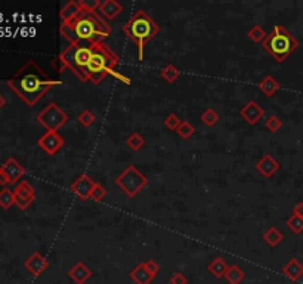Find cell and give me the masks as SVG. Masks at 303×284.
<instances>
[{
  "label": "cell",
  "mask_w": 303,
  "mask_h": 284,
  "mask_svg": "<svg viewBox=\"0 0 303 284\" xmlns=\"http://www.w3.org/2000/svg\"><path fill=\"white\" fill-rule=\"evenodd\" d=\"M247 36L250 37V40L254 43H262L265 39H266V31L263 30V27H261V26H253L251 29L248 30L247 31Z\"/></svg>",
  "instance_id": "28"
},
{
  "label": "cell",
  "mask_w": 303,
  "mask_h": 284,
  "mask_svg": "<svg viewBox=\"0 0 303 284\" xmlns=\"http://www.w3.org/2000/svg\"><path fill=\"white\" fill-rule=\"evenodd\" d=\"M92 49H94V55L86 68L87 77L115 68V65L119 64V55L112 52V49L108 44H105L104 42L97 43V44H92Z\"/></svg>",
  "instance_id": "5"
},
{
  "label": "cell",
  "mask_w": 303,
  "mask_h": 284,
  "mask_svg": "<svg viewBox=\"0 0 303 284\" xmlns=\"http://www.w3.org/2000/svg\"><path fill=\"white\" fill-rule=\"evenodd\" d=\"M176 132H178V135H179L182 139H188V138H191L194 133H195V128H194L190 122H185L183 120Z\"/></svg>",
  "instance_id": "33"
},
{
  "label": "cell",
  "mask_w": 303,
  "mask_h": 284,
  "mask_svg": "<svg viewBox=\"0 0 303 284\" xmlns=\"http://www.w3.org/2000/svg\"><path fill=\"white\" fill-rule=\"evenodd\" d=\"M37 144H39V147H40L46 154L54 156V154H56L65 145V139L58 132L46 130V133L37 141Z\"/></svg>",
  "instance_id": "9"
},
{
  "label": "cell",
  "mask_w": 303,
  "mask_h": 284,
  "mask_svg": "<svg viewBox=\"0 0 303 284\" xmlns=\"http://www.w3.org/2000/svg\"><path fill=\"white\" fill-rule=\"evenodd\" d=\"M259 90L262 92L265 97H274L276 92L279 90V82L276 80L274 76H265L262 80H261V83H259Z\"/></svg>",
  "instance_id": "20"
},
{
  "label": "cell",
  "mask_w": 303,
  "mask_h": 284,
  "mask_svg": "<svg viewBox=\"0 0 303 284\" xmlns=\"http://www.w3.org/2000/svg\"><path fill=\"white\" fill-rule=\"evenodd\" d=\"M61 85L59 80L49 79L46 73L34 61H28L27 64L19 68L14 76L8 80V86L16 92V95L33 107L43 95H46L52 87Z\"/></svg>",
  "instance_id": "1"
},
{
  "label": "cell",
  "mask_w": 303,
  "mask_h": 284,
  "mask_svg": "<svg viewBox=\"0 0 303 284\" xmlns=\"http://www.w3.org/2000/svg\"><path fill=\"white\" fill-rule=\"evenodd\" d=\"M95 114L92 113L90 110H83L82 113L79 114V123L84 126V128H90L95 123Z\"/></svg>",
  "instance_id": "31"
},
{
  "label": "cell",
  "mask_w": 303,
  "mask_h": 284,
  "mask_svg": "<svg viewBox=\"0 0 303 284\" xmlns=\"http://www.w3.org/2000/svg\"><path fill=\"white\" fill-rule=\"evenodd\" d=\"M0 169L3 171V173L6 175V179H8V184H16L24 175H26V169H24V166L19 163V161H16L14 157H9L2 166H0Z\"/></svg>",
  "instance_id": "11"
},
{
  "label": "cell",
  "mask_w": 303,
  "mask_h": 284,
  "mask_svg": "<svg viewBox=\"0 0 303 284\" xmlns=\"http://www.w3.org/2000/svg\"><path fill=\"white\" fill-rule=\"evenodd\" d=\"M283 274L291 281H299L303 277V264L299 259L291 257L289 262L283 267Z\"/></svg>",
  "instance_id": "18"
},
{
  "label": "cell",
  "mask_w": 303,
  "mask_h": 284,
  "mask_svg": "<svg viewBox=\"0 0 303 284\" xmlns=\"http://www.w3.org/2000/svg\"><path fill=\"white\" fill-rule=\"evenodd\" d=\"M293 213L299 215V216H303V203H297L294 207H293Z\"/></svg>",
  "instance_id": "38"
},
{
  "label": "cell",
  "mask_w": 303,
  "mask_h": 284,
  "mask_svg": "<svg viewBox=\"0 0 303 284\" xmlns=\"http://www.w3.org/2000/svg\"><path fill=\"white\" fill-rule=\"evenodd\" d=\"M61 34L67 39L69 44H80V42H87L89 46L101 43L111 34V27L95 12L83 14L76 21L69 24H61Z\"/></svg>",
  "instance_id": "2"
},
{
  "label": "cell",
  "mask_w": 303,
  "mask_h": 284,
  "mask_svg": "<svg viewBox=\"0 0 303 284\" xmlns=\"http://www.w3.org/2000/svg\"><path fill=\"white\" fill-rule=\"evenodd\" d=\"M144 264H145L147 270L150 271L151 274H154L155 277H157V274H158L160 270H161V267H160V265L157 264V261H154V259H148V261H145Z\"/></svg>",
  "instance_id": "36"
},
{
  "label": "cell",
  "mask_w": 303,
  "mask_h": 284,
  "mask_svg": "<svg viewBox=\"0 0 303 284\" xmlns=\"http://www.w3.org/2000/svg\"><path fill=\"white\" fill-rule=\"evenodd\" d=\"M24 267H26V270H27L33 277H40L41 274L49 268V262H48V259L43 255H40L39 252H34V253H31L30 257L24 262Z\"/></svg>",
  "instance_id": "12"
},
{
  "label": "cell",
  "mask_w": 303,
  "mask_h": 284,
  "mask_svg": "<svg viewBox=\"0 0 303 284\" xmlns=\"http://www.w3.org/2000/svg\"><path fill=\"white\" fill-rule=\"evenodd\" d=\"M124 34L138 44V59H144V49L158 33L160 26L144 9H139L122 29Z\"/></svg>",
  "instance_id": "3"
},
{
  "label": "cell",
  "mask_w": 303,
  "mask_h": 284,
  "mask_svg": "<svg viewBox=\"0 0 303 284\" xmlns=\"http://www.w3.org/2000/svg\"><path fill=\"white\" fill-rule=\"evenodd\" d=\"M265 128L268 129L269 132H272V133H276V132H279V129L283 128V120L278 115H271V117L266 119Z\"/></svg>",
  "instance_id": "30"
},
{
  "label": "cell",
  "mask_w": 303,
  "mask_h": 284,
  "mask_svg": "<svg viewBox=\"0 0 303 284\" xmlns=\"http://www.w3.org/2000/svg\"><path fill=\"white\" fill-rule=\"evenodd\" d=\"M127 147L130 148V150H133V151H139L144 145H145V139H144V136H141L138 132H133L129 138H127Z\"/></svg>",
  "instance_id": "29"
},
{
  "label": "cell",
  "mask_w": 303,
  "mask_h": 284,
  "mask_svg": "<svg viewBox=\"0 0 303 284\" xmlns=\"http://www.w3.org/2000/svg\"><path fill=\"white\" fill-rule=\"evenodd\" d=\"M5 105H6V100H5V98H3V95L0 93V110H2Z\"/></svg>",
  "instance_id": "40"
},
{
  "label": "cell",
  "mask_w": 303,
  "mask_h": 284,
  "mask_svg": "<svg viewBox=\"0 0 303 284\" xmlns=\"http://www.w3.org/2000/svg\"><path fill=\"white\" fill-rule=\"evenodd\" d=\"M115 185L123 191L124 194L130 199H133L136 194H139L147 185H148V178L139 171L135 164H129L117 178H115Z\"/></svg>",
  "instance_id": "6"
},
{
  "label": "cell",
  "mask_w": 303,
  "mask_h": 284,
  "mask_svg": "<svg viewBox=\"0 0 303 284\" xmlns=\"http://www.w3.org/2000/svg\"><path fill=\"white\" fill-rule=\"evenodd\" d=\"M108 76H112L114 79H117L120 83H123V85L126 86H130L132 85V80H130V77H127V76H124V74H120L119 71H115V70H107L105 71Z\"/></svg>",
  "instance_id": "35"
},
{
  "label": "cell",
  "mask_w": 303,
  "mask_h": 284,
  "mask_svg": "<svg viewBox=\"0 0 303 284\" xmlns=\"http://www.w3.org/2000/svg\"><path fill=\"white\" fill-rule=\"evenodd\" d=\"M15 204V194L9 188H3L0 191V207L8 210Z\"/></svg>",
  "instance_id": "26"
},
{
  "label": "cell",
  "mask_w": 303,
  "mask_h": 284,
  "mask_svg": "<svg viewBox=\"0 0 303 284\" xmlns=\"http://www.w3.org/2000/svg\"><path fill=\"white\" fill-rule=\"evenodd\" d=\"M229 268V265L226 264V261H223L222 257H215L208 265H207V271L213 275V277H216V278H223L225 277V274H226V271Z\"/></svg>",
  "instance_id": "21"
},
{
  "label": "cell",
  "mask_w": 303,
  "mask_h": 284,
  "mask_svg": "<svg viewBox=\"0 0 303 284\" xmlns=\"http://www.w3.org/2000/svg\"><path fill=\"white\" fill-rule=\"evenodd\" d=\"M37 122L48 130L58 132L68 122V115L61 110V107L56 102H49L46 108H43L40 113L37 114Z\"/></svg>",
  "instance_id": "7"
},
{
  "label": "cell",
  "mask_w": 303,
  "mask_h": 284,
  "mask_svg": "<svg viewBox=\"0 0 303 284\" xmlns=\"http://www.w3.org/2000/svg\"><path fill=\"white\" fill-rule=\"evenodd\" d=\"M182 122H183V120L180 119L179 115H176V114H169L165 120H163V125H165L167 129H170V130H178L180 125H182Z\"/></svg>",
  "instance_id": "32"
},
{
  "label": "cell",
  "mask_w": 303,
  "mask_h": 284,
  "mask_svg": "<svg viewBox=\"0 0 303 284\" xmlns=\"http://www.w3.org/2000/svg\"><path fill=\"white\" fill-rule=\"evenodd\" d=\"M262 46L276 62H284L299 48V42L286 27L276 24L262 42Z\"/></svg>",
  "instance_id": "4"
},
{
  "label": "cell",
  "mask_w": 303,
  "mask_h": 284,
  "mask_svg": "<svg viewBox=\"0 0 303 284\" xmlns=\"http://www.w3.org/2000/svg\"><path fill=\"white\" fill-rule=\"evenodd\" d=\"M160 76H161V79H165V82H167V83H173V82H176L179 79L180 71L173 64H169L160 71Z\"/></svg>",
  "instance_id": "25"
},
{
  "label": "cell",
  "mask_w": 303,
  "mask_h": 284,
  "mask_svg": "<svg viewBox=\"0 0 303 284\" xmlns=\"http://www.w3.org/2000/svg\"><path fill=\"white\" fill-rule=\"evenodd\" d=\"M15 194V204L21 209L26 210L31 206V203L36 199V191L31 185L28 184L27 181H21L19 184L16 185V188L14 190Z\"/></svg>",
  "instance_id": "8"
},
{
  "label": "cell",
  "mask_w": 303,
  "mask_h": 284,
  "mask_svg": "<svg viewBox=\"0 0 303 284\" xmlns=\"http://www.w3.org/2000/svg\"><path fill=\"white\" fill-rule=\"evenodd\" d=\"M95 184L94 179L87 175V173H82L80 176H77V179L69 185V190L82 200H89L90 199V194L95 188Z\"/></svg>",
  "instance_id": "10"
},
{
  "label": "cell",
  "mask_w": 303,
  "mask_h": 284,
  "mask_svg": "<svg viewBox=\"0 0 303 284\" xmlns=\"http://www.w3.org/2000/svg\"><path fill=\"white\" fill-rule=\"evenodd\" d=\"M256 171L262 175L263 178H271L274 176L276 172L279 171V163L276 161L271 154H265V156L256 163Z\"/></svg>",
  "instance_id": "14"
},
{
  "label": "cell",
  "mask_w": 303,
  "mask_h": 284,
  "mask_svg": "<svg viewBox=\"0 0 303 284\" xmlns=\"http://www.w3.org/2000/svg\"><path fill=\"white\" fill-rule=\"evenodd\" d=\"M223 278L229 284H240L246 278V272L241 270L238 265H229V268H228Z\"/></svg>",
  "instance_id": "22"
},
{
  "label": "cell",
  "mask_w": 303,
  "mask_h": 284,
  "mask_svg": "<svg viewBox=\"0 0 303 284\" xmlns=\"http://www.w3.org/2000/svg\"><path fill=\"white\" fill-rule=\"evenodd\" d=\"M219 114H218V111L216 110H213V108H207V110H204L203 111V114H201V120H203V123L206 125V126H208V128H212V126H215L218 122H219Z\"/></svg>",
  "instance_id": "27"
},
{
  "label": "cell",
  "mask_w": 303,
  "mask_h": 284,
  "mask_svg": "<svg viewBox=\"0 0 303 284\" xmlns=\"http://www.w3.org/2000/svg\"><path fill=\"white\" fill-rule=\"evenodd\" d=\"M98 11H99L102 18L112 21L123 12V6L117 0H105V2H101Z\"/></svg>",
  "instance_id": "16"
},
{
  "label": "cell",
  "mask_w": 303,
  "mask_h": 284,
  "mask_svg": "<svg viewBox=\"0 0 303 284\" xmlns=\"http://www.w3.org/2000/svg\"><path fill=\"white\" fill-rule=\"evenodd\" d=\"M84 14L82 11V8H80V5H79V2H68V3H65V6L61 9V22L62 24H69V22H73V21H76L79 16H82Z\"/></svg>",
  "instance_id": "17"
},
{
  "label": "cell",
  "mask_w": 303,
  "mask_h": 284,
  "mask_svg": "<svg viewBox=\"0 0 303 284\" xmlns=\"http://www.w3.org/2000/svg\"><path fill=\"white\" fill-rule=\"evenodd\" d=\"M170 284H188V278L182 272H175L170 278Z\"/></svg>",
  "instance_id": "37"
},
{
  "label": "cell",
  "mask_w": 303,
  "mask_h": 284,
  "mask_svg": "<svg viewBox=\"0 0 303 284\" xmlns=\"http://www.w3.org/2000/svg\"><path fill=\"white\" fill-rule=\"evenodd\" d=\"M105 196H107V190L102 186L101 184H95V188H94V191H92V194H90V199L92 201H101L102 199H105Z\"/></svg>",
  "instance_id": "34"
},
{
  "label": "cell",
  "mask_w": 303,
  "mask_h": 284,
  "mask_svg": "<svg viewBox=\"0 0 303 284\" xmlns=\"http://www.w3.org/2000/svg\"><path fill=\"white\" fill-rule=\"evenodd\" d=\"M283 239H284L283 232L275 227H271L269 229H266L265 234H263V240L266 242V244H269L271 247H276L279 243L283 242Z\"/></svg>",
  "instance_id": "23"
},
{
  "label": "cell",
  "mask_w": 303,
  "mask_h": 284,
  "mask_svg": "<svg viewBox=\"0 0 303 284\" xmlns=\"http://www.w3.org/2000/svg\"><path fill=\"white\" fill-rule=\"evenodd\" d=\"M286 225H287V228L291 232H294L296 235H300L303 232V216L293 213L289 219L286 221Z\"/></svg>",
  "instance_id": "24"
},
{
  "label": "cell",
  "mask_w": 303,
  "mask_h": 284,
  "mask_svg": "<svg viewBox=\"0 0 303 284\" xmlns=\"http://www.w3.org/2000/svg\"><path fill=\"white\" fill-rule=\"evenodd\" d=\"M129 275H130V280L135 281L136 284H151L152 280L155 278V275L147 270V267H145L144 262L138 264L133 270L130 271Z\"/></svg>",
  "instance_id": "19"
},
{
  "label": "cell",
  "mask_w": 303,
  "mask_h": 284,
  "mask_svg": "<svg viewBox=\"0 0 303 284\" xmlns=\"http://www.w3.org/2000/svg\"><path fill=\"white\" fill-rule=\"evenodd\" d=\"M240 115L244 119V122L247 123V125H256L261 119H263V115H265V111H263V108L256 102V101H248L247 104L240 110Z\"/></svg>",
  "instance_id": "13"
},
{
  "label": "cell",
  "mask_w": 303,
  "mask_h": 284,
  "mask_svg": "<svg viewBox=\"0 0 303 284\" xmlns=\"http://www.w3.org/2000/svg\"><path fill=\"white\" fill-rule=\"evenodd\" d=\"M8 184V179H6V175H5V173H3V171H2V169H0V185H3V186H5V185Z\"/></svg>",
  "instance_id": "39"
},
{
  "label": "cell",
  "mask_w": 303,
  "mask_h": 284,
  "mask_svg": "<svg viewBox=\"0 0 303 284\" xmlns=\"http://www.w3.org/2000/svg\"><path fill=\"white\" fill-rule=\"evenodd\" d=\"M68 277L76 284H84L90 277H92V271H90V268H89L84 262L79 261V262H76V264L69 268Z\"/></svg>",
  "instance_id": "15"
}]
</instances>
